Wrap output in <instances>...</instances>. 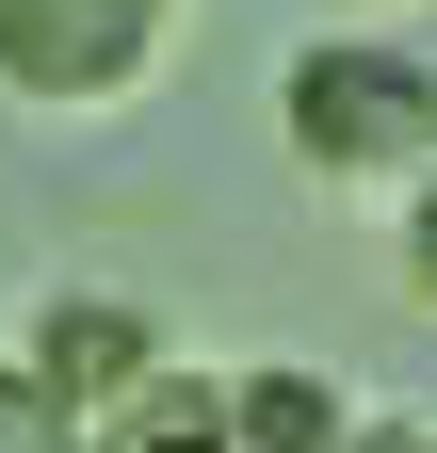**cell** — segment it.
Returning a JSON list of instances; mask_svg holds the SVG:
<instances>
[{
    "instance_id": "cell-3",
    "label": "cell",
    "mask_w": 437,
    "mask_h": 453,
    "mask_svg": "<svg viewBox=\"0 0 437 453\" xmlns=\"http://www.w3.org/2000/svg\"><path fill=\"white\" fill-rule=\"evenodd\" d=\"M33 357L65 372L81 405H130V388L162 372V324H146V308H114V292H65V308L33 324Z\"/></svg>"
},
{
    "instance_id": "cell-4",
    "label": "cell",
    "mask_w": 437,
    "mask_h": 453,
    "mask_svg": "<svg viewBox=\"0 0 437 453\" xmlns=\"http://www.w3.org/2000/svg\"><path fill=\"white\" fill-rule=\"evenodd\" d=\"M97 453H243V405H227L211 372H179V357H162L130 405H97Z\"/></svg>"
},
{
    "instance_id": "cell-8",
    "label": "cell",
    "mask_w": 437,
    "mask_h": 453,
    "mask_svg": "<svg viewBox=\"0 0 437 453\" xmlns=\"http://www.w3.org/2000/svg\"><path fill=\"white\" fill-rule=\"evenodd\" d=\"M356 453H437V437H356Z\"/></svg>"
},
{
    "instance_id": "cell-7",
    "label": "cell",
    "mask_w": 437,
    "mask_h": 453,
    "mask_svg": "<svg viewBox=\"0 0 437 453\" xmlns=\"http://www.w3.org/2000/svg\"><path fill=\"white\" fill-rule=\"evenodd\" d=\"M405 292L437 308V162H421V179H405Z\"/></svg>"
},
{
    "instance_id": "cell-5",
    "label": "cell",
    "mask_w": 437,
    "mask_h": 453,
    "mask_svg": "<svg viewBox=\"0 0 437 453\" xmlns=\"http://www.w3.org/2000/svg\"><path fill=\"white\" fill-rule=\"evenodd\" d=\"M227 405H243V453H356V405H341V388H324V372H227Z\"/></svg>"
},
{
    "instance_id": "cell-2",
    "label": "cell",
    "mask_w": 437,
    "mask_h": 453,
    "mask_svg": "<svg viewBox=\"0 0 437 453\" xmlns=\"http://www.w3.org/2000/svg\"><path fill=\"white\" fill-rule=\"evenodd\" d=\"M162 17L179 0H0V81L33 113H97L162 65Z\"/></svg>"
},
{
    "instance_id": "cell-6",
    "label": "cell",
    "mask_w": 437,
    "mask_h": 453,
    "mask_svg": "<svg viewBox=\"0 0 437 453\" xmlns=\"http://www.w3.org/2000/svg\"><path fill=\"white\" fill-rule=\"evenodd\" d=\"M0 453H97V405L49 357H17V372H0Z\"/></svg>"
},
{
    "instance_id": "cell-1",
    "label": "cell",
    "mask_w": 437,
    "mask_h": 453,
    "mask_svg": "<svg viewBox=\"0 0 437 453\" xmlns=\"http://www.w3.org/2000/svg\"><path fill=\"white\" fill-rule=\"evenodd\" d=\"M276 130H292L308 179H421V162H437V65H421V49H389V33L292 49Z\"/></svg>"
}]
</instances>
